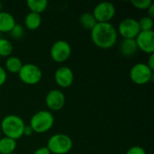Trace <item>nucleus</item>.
Wrapping results in <instances>:
<instances>
[{
    "mask_svg": "<svg viewBox=\"0 0 154 154\" xmlns=\"http://www.w3.org/2000/svg\"><path fill=\"white\" fill-rule=\"evenodd\" d=\"M138 23H139V27H140L141 31L146 32V31H152V29H153V19L149 17V16H147V15L146 16H143L138 21Z\"/></svg>",
    "mask_w": 154,
    "mask_h": 154,
    "instance_id": "21",
    "label": "nucleus"
},
{
    "mask_svg": "<svg viewBox=\"0 0 154 154\" xmlns=\"http://www.w3.org/2000/svg\"><path fill=\"white\" fill-rule=\"evenodd\" d=\"M33 134V131L30 125H25L24 130H23V135L24 136H31Z\"/></svg>",
    "mask_w": 154,
    "mask_h": 154,
    "instance_id": "28",
    "label": "nucleus"
},
{
    "mask_svg": "<svg viewBox=\"0 0 154 154\" xmlns=\"http://www.w3.org/2000/svg\"><path fill=\"white\" fill-rule=\"evenodd\" d=\"M79 23L84 29L91 31L97 23L92 13L85 12L79 16Z\"/></svg>",
    "mask_w": 154,
    "mask_h": 154,
    "instance_id": "19",
    "label": "nucleus"
},
{
    "mask_svg": "<svg viewBox=\"0 0 154 154\" xmlns=\"http://www.w3.org/2000/svg\"><path fill=\"white\" fill-rule=\"evenodd\" d=\"M146 65L153 71L154 70V53L152 54H150L149 56V59H148V61L146 63Z\"/></svg>",
    "mask_w": 154,
    "mask_h": 154,
    "instance_id": "27",
    "label": "nucleus"
},
{
    "mask_svg": "<svg viewBox=\"0 0 154 154\" xmlns=\"http://www.w3.org/2000/svg\"><path fill=\"white\" fill-rule=\"evenodd\" d=\"M138 50L147 54L154 53V32L141 31L135 38Z\"/></svg>",
    "mask_w": 154,
    "mask_h": 154,
    "instance_id": "11",
    "label": "nucleus"
},
{
    "mask_svg": "<svg viewBox=\"0 0 154 154\" xmlns=\"http://www.w3.org/2000/svg\"><path fill=\"white\" fill-rule=\"evenodd\" d=\"M54 79L59 87L67 88H69L74 81V73L70 68L67 66H60L54 73Z\"/></svg>",
    "mask_w": 154,
    "mask_h": 154,
    "instance_id": "12",
    "label": "nucleus"
},
{
    "mask_svg": "<svg viewBox=\"0 0 154 154\" xmlns=\"http://www.w3.org/2000/svg\"><path fill=\"white\" fill-rule=\"evenodd\" d=\"M16 141L8 137H1L0 139V154H12L16 149Z\"/></svg>",
    "mask_w": 154,
    "mask_h": 154,
    "instance_id": "16",
    "label": "nucleus"
},
{
    "mask_svg": "<svg viewBox=\"0 0 154 154\" xmlns=\"http://www.w3.org/2000/svg\"><path fill=\"white\" fill-rule=\"evenodd\" d=\"M12 154H14V153H12Z\"/></svg>",
    "mask_w": 154,
    "mask_h": 154,
    "instance_id": "32",
    "label": "nucleus"
},
{
    "mask_svg": "<svg viewBox=\"0 0 154 154\" xmlns=\"http://www.w3.org/2000/svg\"><path fill=\"white\" fill-rule=\"evenodd\" d=\"M18 76L21 81L24 84L36 85L41 81L42 78V72L37 65L32 63H26L23 65L21 70L18 73Z\"/></svg>",
    "mask_w": 154,
    "mask_h": 154,
    "instance_id": "6",
    "label": "nucleus"
},
{
    "mask_svg": "<svg viewBox=\"0 0 154 154\" xmlns=\"http://www.w3.org/2000/svg\"><path fill=\"white\" fill-rule=\"evenodd\" d=\"M116 6L111 2H101L92 12L97 23H110L116 15Z\"/></svg>",
    "mask_w": 154,
    "mask_h": 154,
    "instance_id": "8",
    "label": "nucleus"
},
{
    "mask_svg": "<svg viewBox=\"0 0 154 154\" xmlns=\"http://www.w3.org/2000/svg\"><path fill=\"white\" fill-rule=\"evenodd\" d=\"M22 60L15 56H10L5 60V69L12 74H18L23 67Z\"/></svg>",
    "mask_w": 154,
    "mask_h": 154,
    "instance_id": "17",
    "label": "nucleus"
},
{
    "mask_svg": "<svg viewBox=\"0 0 154 154\" xmlns=\"http://www.w3.org/2000/svg\"><path fill=\"white\" fill-rule=\"evenodd\" d=\"M27 6L32 13L41 14L48 7V1L46 0H28Z\"/></svg>",
    "mask_w": 154,
    "mask_h": 154,
    "instance_id": "18",
    "label": "nucleus"
},
{
    "mask_svg": "<svg viewBox=\"0 0 154 154\" xmlns=\"http://www.w3.org/2000/svg\"><path fill=\"white\" fill-rule=\"evenodd\" d=\"M25 125L23 120L16 115H8L1 122L0 130L5 137L18 140L23 136Z\"/></svg>",
    "mask_w": 154,
    "mask_h": 154,
    "instance_id": "2",
    "label": "nucleus"
},
{
    "mask_svg": "<svg viewBox=\"0 0 154 154\" xmlns=\"http://www.w3.org/2000/svg\"><path fill=\"white\" fill-rule=\"evenodd\" d=\"M16 24L15 19L8 12H0V32H10Z\"/></svg>",
    "mask_w": 154,
    "mask_h": 154,
    "instance_id": "14",
    "label": "nucleus"
},
{
    "mask_svg": "<svg viewBox=\"0 0 154 154\" xmlns=\"http://www.w3.org/2000/svg\"><path fill=\"white\" fill-rule=\"evenodd\" d=\"M90 32L93 43L100 49H110L117 42L118 32L111 23H97Z\"/></svg>",
    "mask_w": 154,
    "mask_h": 154,
    "instance_id": "1",
    "label": "nucleus"
},
{
    "mask_svg": "<svg viewBox=\"0 0 154 154\" xmlns=\"http://www.w3.org/2000/svg\"><path fill=\"white\" fill-rule=\"evenodd\" d=\"M1 134H2V133H1V130H0V139H1V137H2V136H1Z\"/></svg>",
    "mask_w": 154,
    "mask_h": 154,
    "instance_id": "31",
    "label": "nucleus"
},
{
    "mask_svg": "<svg viewBox=\"0 0 154 154\" xmlns=\"http://www.w3.org/2000/svg\"><path fill=\"white\" fill-rule=\"evenodd\" d=\"M116 30L123 39H135L141 32L138 20L134 18H125L122 20Z\"/></svg>",
    "mask_w": 154,
    "mask_h": 154,
    "instance_id": "9",
    "label": "nucleus"
},
{
    "mask_svg": "<svg viewBox=\"0 0 154 154\" xmlns=\"http://www.w3.org/2000/svg\"><path fill=\"white\" fill-rule=\"evenodd\" d=\"M51 58L57 63H62L69 60L71 54L70 44L64 40L56 41L51 47Z\"/></svg>",
    "mask_w": 154,
    "mask_h": 154,
    "instance_id": "7",
    "label": "nucleus"
},
{
    "mask_svg": "<svg viewBox=\"0 0 154 154\" xmlns=\"http://www.w3.org/2000/svg\"><path fill=\"white\" fill-rule=\"evenodd\" d=\"M32 154H51L50 152V151L48 150V148L46 146H43V147H41L37 150L34 151V152Z\"/></svg>",
    "mask_w": 154,
    "mask_h": 154,
    "instance_id": "26",
    "label": "nucleus"
},
{
    "mask_svg": "<svg viewBox=\"0 0 154 154\" xmlns=\"http://www.w3.org/2000/svg\"><path fill=\"white\" fill-rule=\"evenodd\" d=\"M73 146L71 138L65 134H56L50 137L46 147L51 154H67Z\"/></svg>",
    "mask_w": 154,
    "mask_h": 154,
    "instance_id": "4",
    "label": "nucleus"
},
{
    "mask_svg": "<svg viewBox=\"0 0 154 154\" xmlns=\"http://www.w3.org/2000/svg\"><path fill=\"white\" fill-rule=\"evenodd\" d=\"M13 52V45L9 40L0 38V57L8 58Z\"/></svg>",
    "mask_w": 154,
    "mask_h": 154,
    "instance_id": "20",
    "label": "nucleus"
},
{
    "mask_svg": "<svg viewBox=\"0 0 154 154\" xmlns=\"http://www.w3.org/2000/svg\"><path fill=\"white\" fill-rule=\"evenodd\" d=\"M7 79V73L6 70L0 66V86H3Z\"/></svg>",
    "mask_w": 154,
    "mask_h": 154,
    "instance_id": "25",
    "label": "nucleus"
},
{
    "mask_svg": "<svg viewBox=\"0 0 154 154\" xmlns=\"http://www.w3.org/2000/svg\"><path fill=\"white\" fill-rule=\"evenodd\" d=\"M53 125L54 116L51 112L48 110H41L32 116L29 125L32 127L33 133L44 134L50 131Z\"/></svg>",
    "mask_w": 154,
    "mask_h": 154,
    "instance_id": "3",
    "label": "nucleus"
},
{
    "mask_svg": "<svg viewBox=\"0 0 154 154\" xmlns=\"http://www.w3.org/2000/svg\"><path fill=\"white\" fill-rule=\"evenodd\" d=\"M2 7H3V5H2V3L0 2V12H1V10H2Z\"/></svg>",
    "mask_w": 154,
    "mask_h": 154,
    "instance_id": "30",
    "label": "nucleus"
},
{
    "mask_svg": "<svg viewBox=\"0 0 154 154\" xmlns=\"http://www.w3.org/2000/svg\"><path fill=\"white\" fill-rule=\"evenodd\" d=\"M130 79L136 85H144L153 81L154 72L146 65V63H136L130 69Z\"/></svg>",
    "mask_w": 154,
    "mask_h": 154,
    "instance_id": "5",
    "label": "nucleus"
},
{
    "mask_svg": "<svg viewBox=\"0 0 154 154\" xmlns=\"http://www.w3.org/2000/svg\"><path fill=\"white\" fill-rule=\"evenodd\" d=\"M147 13H148V15L147 16H149V17H151V18H154V4H152L148 9H147Z\"/></svg>",
    "mask_w": 154,
    "mask_h": 154,
    "instance_id": "29",
    "label": "nucleus"
},
{
    "mask_svg": "<svg viewBox=\"0 0 154 154\" xmlns=\"http://www.w3.org/2000/svg\"><path fill=\"white\" fill-rule=\"evenodd\" d=\"M66 103V97L62 91L60 89L50 90L45 97V104L51 111L61 110Z\"/></svg>",
    "mask_w": 154,
    "mask_h": 154,
    "instance_id": "10",
    "label": "nucleus"
},
{
    "mask_svg": "<svg viewBox=\"0 0 154 154\" xmlns=\"http://www.w3.org/2000/svg\"><path fill=\"white\" fill-rule=\"evenodd\" d=\"M10 34H11L12 38H14L15 40L21 39L23 36V34H24V28H23V26L19 24V23H16L14 26V28L11 30Z\"/></svg>",
    "mask_w": 154,
    "mask_h": 154,
    "instance_id": "23",
    "label": "nucleus"
},
{
    "mask_svg": "<svg viewBox=\"0 0 154 154\" xmlns=\"http://www.w3.org/2000/svg\"><path fill=\"white\" fill-rule=\"evenodd\" d=\"M120 53L125 57H131L139 51L135 39H124L119 44Z\"/></svg>",
    "mask_w": 154,
    "mask_h": 154,
    "instance_id": "13",
    "label": "nucleus"
},
{
    "mask_svg": "<svg viewBox=\"0 0 154 154\" xmlns=\"http://www.w3.org/2000/svg\"><path fill=\"white\" fill-rule=\"evenodd\" d=\"M125 154H147L145 150L140 146H133L131 147Z\"/></svg>",
    "mask_w": 154,
    "mask_h": 154,
    "instance_id": "24",
    "label": "nucleus"
},
{
    "mask_svg": "<svg viewBox=\"0 0 154 154\" xmlns=\"http://www.w3.org/2000/svg\"><path fill=\"white\" fill-rule=\"evenodd\" d=\"M42 24V16L41 14L35 13H28L24 18V25L30 31L37 30Z\"/></svg>",
    "mask_w": 154,
    "mask_h": 154,
    "instance_id": "15",
    "label": "nucleus"
},
{
    "mask_svg": "<svg viewBox=\"0 0 154 154\" xmlns=\"http://www.w3.org/2000/svg\"><path fill=\"white\" fill-rule=\"evenodd\" d=\"M131 4L139 10H147L153 3L152 0H132Z\"/></svg>",
    "mask_w": 154,
    "mask_h": 154,
    "instance_id": "22",
    "label": "nucleus"
}]
</instances>
